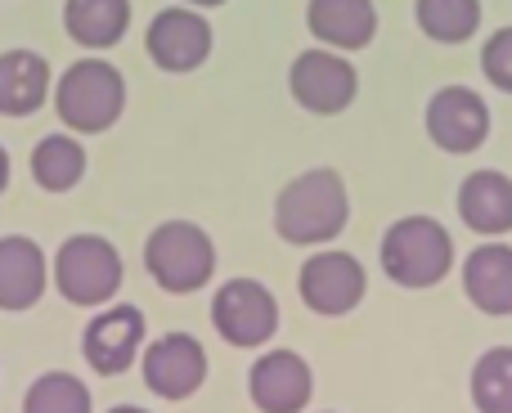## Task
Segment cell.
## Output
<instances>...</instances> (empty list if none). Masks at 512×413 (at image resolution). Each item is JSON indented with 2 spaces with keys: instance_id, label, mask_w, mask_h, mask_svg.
<instances>
[{
  "instance_id": "cell-2",
  "label": "cell",
  "mask_w": 512,
  "mask_h": 413,
  "mask_svg": "<svg viewBox=\"0 0 512 413\" xmlns=\"http://www.w3.org/2000/svg\"><path fill=\"white\" fill-rule=\"evenodd\" d=\"M351 198L337 171L315 167L279 189L274 198V234L292 247H324L346 229Z\"/></svg>"
},
{
  "instance_id": "cell-12",
  "label": "cell",
  "mask_w": 512,
  "mask_h": 413,
  "mask_svg": "<svg viewBox=\"0 0 512 413\" xmlns=\"http://www.w3.org/2000/svg\"><path fill=\"white\" fill-rule=\"evenodd\" d=\"M427 140L441 153H477L481 144L490 140V108L477 90L468 86H445L427 99Z\"/></svg>"
},
{
  "instance_id": "cell-16",
  "label": "cell",
  "mask_w": 512,
  "mask_h": 413,
  "mask_svg": "<svg viewBox=\"0 0 512 413\" xmlns=\"http://www.w3.org/2000/svg\"><path fill=\"white\" fill-rule=\"evenodd\" d=\"M54 72L50 59L27 45L0 50V117H32L50 99Z\"/></svg>"
},
{
  "instance_id": "cell-6",
  "label": "cell",
  "mask_w": 512,
  "mask_h": 413,
  "mask_svg": "<svg viewBox=\"0 0 512 413\" xmlns=\"http://www.w3.org/2000/svg\"><path fill=\"white\" fill-rule=\"evenodd\" d=\"M144 310L131 306V301H108L81 328V360L86 369H95L99 378H122L126 369L140 364L144 351Z\"/></svg>"
},
{
  "instance_id": "cell-26",
  "label": "cell",
  "mask_w": 512,
  "mask_h": 413,
  "mask_svg": "<svg viewBox=\"0 0 512 413\" xmlns=\"http://www.w3.org/2000/svg\"><path fill=\"white\" fill-rule=\"evenodd\" d=\"M180 5H189V9H216V5H225V0H180Z\"/></svg>"
},
{
  "instance_id": "cell-13",
  "label": "cell",
  "mask_w": 512,
  "mask_h": 413,
  "mask_svg": "<svg viewBox=\"0 0 512 413\" xmlns=\"http://www.w3.org/2000/svg\"><path fill=\"white\" fill-rule=\"evenodd\" d=\"M310 364L297 351H265L248 369V396L261 413H301L310 405Z\"/></svg>"
},
{
  "instance_id": "cell-25",
  "label": "cell",
  "mask_w": 512,
  "mask_h": 413,
  "mask_svg": "<svg viewBox=\"0 0 512 413\" xmlns=\"http://www.w3.org/2000/svg\"><path fill=\"white\" fill-rule=\"evenodd\" d=\"M9 176H14V162H9V149L0 144V194L9 189Z\"/></svg>"
},
{
  "instance_id": "cell-18",
  "label": "cell",
  "mask_w": 512,
  "mask_h": 413,
  "mask_svg": "<svg viewBox=\"0 0 512 413\" xmlns=\"http://www.w3.org/2000/svg\"><path fill=\"white\" fill-rule=\"evenodd\" d=\"M459 220L481 238H504L512 229V176L472 171L459 185Z\"/></svg>"
},
{
  "instance_id": "cell-17",
  "label": "cell",
  "mask_w": 512,
  "mask_h": 413,
  "mask_svg": "<svg viewBox=\"0 0 512 413\" xmlns=\"http://www.w3.org/2000/svg\"><path fill=\"white\" fill-rule=\"evenodd\" d=\"M463 292L481 315L504 319L512 315V247L508 243H481L463 261Z\"/></svg>"
},
{
  "instance_id": "cell-7",
  "label": "cell",
  "mask_w": 512,
  "mask_h": 413,
  "mask_svg": "<svg viewBox=\"0 0 512 413\" xmlns=\"http://www.w3.org/2000/svg\"><path fill=\"white\" fill-rule=\"evenodd\" d=\"M212 328L225 346L261 351L279 333V301L261 279H225L212 297Z\"/></svg>"
},
{
  "instance_id": "cell-4",
  "label": "cell",
  "mask_w": 512,
  "mask_h": 413,
  "mask_svg": "<svg viewBox=\"0 0 512 413\" xmlns=\"http://www.w3.org/2000/svg\"><path fill=\"white\" fill-rule=\"evenodd\" d=\"M378 261L396 288H436L454 270V238L432 216H400L382 234Z\"/></svg>"
},
{
  "instance_id": "cell-21",
  "label": "cell",
  "mask_w": 512,
  "mask_h": 413,
  "mask_svg": "<svg viewBox=\"0 0 512 413\" xmlns=\"http://www.w3.org/2000/svg\"><path fill=\"white\" fill-rule=\"evenodd\" d=\"M414 18L427 41L463 45L481 32V0H414Z\"/></svg>"
},
{
  "instance_id": "cell-23",
  "label": "cell",
  "mask_w": 512,
  "mask_h": 413,
  "mask_svg": "<svg viewBox=\"0 0 512 413\" xmlns=\"http://www.w3.org/2000/svg\"><path fill=\"white\" fill-rule=\"evenodd\" d=\"M472 405L477 413H512V346H490L472 364Z\"/></svg>"
},
{
  "instance_id": "cell-19",
  "label": "cell",
  "mask_w": 512,
  "mask_h": 413,
  "mask_svg": "<svg viewBox=\"0 0 512 413\" xmlns=\"http://www.w3.org/2000/svg\"><path fill=\"white\" fill-rule=\"evenodd\" d=\"M63 32L86 54H108L131 32V0H63Z\"/></svg>"
},
{
  "instance_id": "cell-8",
  "label": "cell",
  "mask_w": 512,
  "mask_h": 413,
  "mask_svg": "<svg viewBox=\"0 0 512 413\" xmlns=\"http://www.w3.org/2000/svg\"><path fill=\"white\" fill-rule=\"evenodd\" d=\"M212 45H216V32L207 23L203 9H189V5H171V9H158L144 27V54L153 59V68L171 72H198L207 59H212Z\"/></svg>"
},
{
  "instance_id": "cell-24",
  "label": "cell",
  "mask_w": 512,
  "mask_h": 413,
  "mask_svg": "<svg viewBox=\"0 0 512 413\" xmlns=\"http://www.w3.org/2000/svg\"><path fill=\"white\" fill-rule=\"evenodd\" d=\"M481 72L495 90L512 95V27H499L490 32V41L481 45Z\"/></svg>"
},
{
  "instance_id": "cell-1",
  "label": "cell",
  "mask_w": 512,
  "mask_h": 413,
  "mask_svg": "<svg viewBox=\"0 0 512 413\" xmlns=\"http://www.w3.org/2000/svg\"><path fill=\"white\" fill-rule=\"evenodd\" d=\"M50 104H54V117L63 122V131L104 135L126 113V77L104 54H81L77 63H68L54 77Z\"/></svg>"
},
{
  "instance_id": "cell-11",
  "label": "cell",
  "mask_w": 512,
  "mask_h": 413,
  "mask_svg": "<svg viewBox=\"0 0 512 413\" xmlns=\"http://www.w3.org/2000/svg\"><path fill=\"white\" fill-rule=\"evenodd\" d=\"M364 288H369V274L364 265L355 261L351 252H315L310 261H301V274H297V292L306 301V310L324 319H337V315H351L355 306L364 301Z\"/></svg>"
},
{
  "instance_id": "cell-27",
  "label": "cell",
  "mask_w": 512,
  "mask_h": 413,
  "mask_svg": "<svg viewBox=\"0 0 512 413\" xmlns=\"http://www.w3.org/2000/svg\"><path fill=\"white\" fill-rule=\"evenodd\" d=\"M104 413H149V409H140V405H113V409H104Z\"/></svg>"
},
{
  "instance_id": "cell-22",
  "label": "cell",
  "mask_w": 512,
  "mask_h": 413,
  "mask_svg": "<svg viewBox=\"0 0 512 413\" xmlns=\"http://www.w3.org/2000/svg\"><path fill=\"white\" fill-rule=\"evenodd\" d=\"M23 413H95V396L77 373L50 369L23 391Z\"/></svg>"
},
{
  "instance_id": "cell-20",
  "label": "cell",
  "mask_w": 512,
  "mask_h": 413,
  "mask_svg": "<svg viewBox=\"0 0 512 413\" xmlns=\"http://www.w3.org/2000/svg\"><path fill=\"white\" fill-rule=\"evenodd\" d=\"M27 171H32L36 189H45V194H72L86 180V144H81V135L72 131L41 135Z\"/></svg>"
},
{
  "instance_id": "cell-9",
  "label": "cell",
  "mask_w": 512,
  "mask_h": 413,
  "mask_svg": "<svg viewBox=\"0 0 512 413\" xmlns=\"http://www.w3.org/2000/svg\"><path fill=\"white\" fill-rule=\"evenodd\" d=\"M288 90L306 113L315 117H337L342 108L355 104V90H360V72L351 68V59L328 45L315 50H301L288 68Z\"/></svg>"
},
{
  "instance_id": "cell-3",
  "label": "cell",
  "mask_w": 512,
  "mask_h": 413,
  "mask_svg": "<svg viewBox=\"0 0 512 413\" xmlns=\"http://www.w3.org/2000/svg\"><path fill=\"white\" fill-rule=\"evenodd\" d=\"M126 265L113 238L104 234H68L59 243V252L50 256V283L59 288V297L68 306L99 310L122 292Z\"/></svg>"
},
{
  "instance_id": "cell-10",
  "label": "cell",
  "mask_w": 512,
  "mask_h": 413,
  "mask_svg": "<svg viewBox=\"0 0 512 413\" xmlns=\"http://www.w3.org/2000/svg\"><path fill=\"white\" fill-rule=\"evenodd\" d=\"M140 378L158 400H180L198 396L207 382V351L194 333H162L144 342L140 351Z\"/></svg>"
},
{
  "instance_id": "cell-5",
  "label": "cell",
  "mask_w": 512,
  "mask_h": 413,
  "mask_svg": "<svg viewBox=\"0 0 512 413\" xmlns=\"http://www.w3.org/2000/svg\"><path fill=\"white\" fill-rule=\"evenodd\" d=\"M144 270L171 297L203 292L216 274V243L194 220H162L144 238Z\"/></svg>"
},
{
  "instance_id": "cell-14",
  "label": "cell",
  "mask_w": 512,
  "mask_h": 413,
  "mask_svg": "<svg viewBox=\"0 0 512 413\" xmlns=\"http://www.w3.org/2000/svg\"><path fill=\"white\" fill-rule=\"evenodd\" d=\"M50 288V256L41 243L27 234H5L0 238V310L5 315H23Z\"/></svg>"
},
{
  "instance_id": "cell-15",
  "label": "cell",
  "mask_w": 512,
  "mask_h": 413,
  "mask_svg": "<svg viewBox=\"0 0 512 413\" xmlns=\"http://www.w3.org/2000/svg\"><path fill=\"white\" fill-rule=\"evenodd\" d=\"M306 27L319 45H328L337 54L364 50L378 36V5L373 0H310Z\"/></svg>"
}]
</instances>
